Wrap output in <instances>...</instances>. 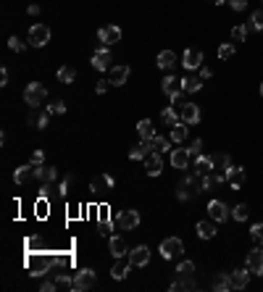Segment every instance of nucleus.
Returning a JSON list of instances; mask_svg holds the SVG:
<instances>
[{
	"instance_id": "423d86ee",
	"label": "nucleus",
	"mask_w": 263,
	"mask_h": 292,
	"mask_svg": "<svg viewBox=\"0 0 263 292\" xmlns=\"http://www.w3.org/2000/svg\"><path fill=\"white\" fill-rule=\"evenodd\" d=\"M50 43V29L45 24H34L29 29V45L32 48H45Z\"/></svg>"
},
{
	"instance_id": "473e14b6",
	"label": "nucleus",
	"mask_w": 263,
	"mask_h": 292,
	"mask_svg": "<svg viewBox=\"0 0 263 292\" xmlns=\"http://www.w3.org/2000/svg\"><path fill=\"white\" fill-rule=\"evenodd\" d=\"M198 237H203V239H214L216 237V226L214 221H198Z\"/></svg>"
},
{
	"instance_id": "7c9ffc66",
	"label": "nucleus",
	"mask_w": 263,
	"mask_h": 292,
	"mask_svg": "<svg viewBox=\"0 0 263 292\" xmlns=\"http://www.w3.org/2000/svg\"><path fill=\"white\" fill-rule=\"evenodd\" d=\"M187 134H190V124H184V121H179V124L171 127V140L174 142H184Z\"/></svg>"
},
{
	"instance_id": "6ab92c4d",
	"label": "nucleus",
	"mask_w": 263,
	"mask_h": 292,
	"mask_svg": "<svg viewBox=\"0 0 263 292\" xmlns=\"http://www.w3.org/2000/svg\"><path fill=\"white\" fill-rule=\"evenodd\" d=\"M226 182L232 190H242V184H245V169L242 166H232L226 171Z\"/></svg>"
},
{
	"instance_id": "5fc2aeb1",
	"label": "nucleus",
	"mask_w": 263,
	"mask_h": 292,
	"mask_svg": "<svg viewBox=\"0 0 263 292\" xmlns=\"http://www.w3.org/2000/svg\"><path fill=\"white\" fill-rule=\"evenodd\" d=\"M108 87H110V82H108V79H100L98 85H95V92H98V95H103V92H106Z\"/></svg>"
},
{
	"instance_id": "37998d69",
	"label": "nucleus",
	"mask_w": 263,
	"mask_h": 292,
	"mask_svg": "<svg viewBox=\"0 0 263 292\" xmlns=\"http://www.w3.org/2000/svg\"><path fill=\"white\" fill-rule=\"evenodd\" d=\"M45 111L50 113V116H60V113H66V103L64 100H56V103H50Z\"/></svg>"
},
{
	"instance_id": "cd10ccee",
	"label": "nucleus",
	"mask_w": 263,
	"mask_h": 292,
	"mask_svg": "<svg viewBox=\"0 0 263 292\" xmlns=\"http://www.w3.org/2000/svg\"><path fill=\"white\" fill-rule=\"evenodd\" d=\"M48 121H50V113L48 111H32V113H29V124L37 127V129H45Z\"/></svg>"
},
{
	"instance_id": "a211bd4d",
	"label": "nucleus",
	"mask_w": 263,
	"mask_h": 292,
	"mask_svg": "<svg viewBox=\"0 0 263 292\" xmlns=\"http://www.w3.org/2000/svg\"><path fill=\"white\" fill-rule=\"evenodd\" d=\"M182 66H184V69H200V66H203V53H200L198 48H190V50H184Z\"/></svg>"
},
{
	"instance_id": "e2e57ef3",
	"label": "nucleus",
	"mask_w": 263,
	"mask_h": 292,
	"mask_svg": "<svg viewBox=\"0 0 263 292\" xmlns=\"http://www.w3.org/2000/svg\"><path fill=\"white\" fill-rule=\"evenodd\" d=\"M260 98H263V82H260Z\"/></svg>"
},
{
	"instance_id": "dca6fc26",
	"label": "nucleus",
	"mask_w": 263,
	"mask_h": 292,
	"mask_svg": "<svg viewBox=\"0 0 263 292\" xmlns=\"http://www.w3.org/2000/svg\"><path fill=\"white\" fill-rule=\"evenodd\" d=\"M90 190H92V192H108V190H114V176H110V174L92 176V182H90Z\"/></svg>"
},
{
	"instance_id": "393cba45",
	"label": "nucleus",
	"mask_w": 263,
	"mask_h": 292,
	"mask_svg": "<svg viewBox=\"0 0 263 292\" xmlns=\"http://www.w3.org/2000/svg\"><path fill=\"white\" fill-rule=\"evenodd\" d=\"M250 268H240V271H232V289H245L248 287V281H250V274H248Z\"/></svg>"
},
{
	"instance_id": "412c9836",
	"label": "nucleus",
	"mask_w": 263,
	"mask_h": 292,
	"mask_svg": "<svg viewBox=\"0 0 263 292\" xmlns=\"http://www.w3.org/2000/svg\"><path fill=\"white\" fill-rule=\"evenodd\" d=\"M129 268H132V260H129V255H124V258H118L116 263H114V268H110V276H114V279H126Z\"/></svg>"
},
{
	"instance_id": "20e7f679",
	"label": "nucleus",
	"mask_w": 263,
	"mask_h": 292,
	"mask_svg": "<svg viewBox=\"0 0 263 292\" xmlns=\"http://www.w3.org/2000/svg\"><path fill=\"white\" fill-rule=\"evenodd\" d=\"M160 255H164V260H171V258H176L179 253H184V242H182L179 237H166V239H160Z\"/></svg>"
},
{
	"instance_id": "0eeeda50",
	"label": "nucleus",
	"mask_w": 263,
	"mask_h": 292,
	"mask_svg": "<svg viewBox=\"0 0 263 292\" xmlns=\"http://www.w3.org/2000/svg\"><path fill=\"white\" fill-rule=\"evenodd\" d=\"M98 40H100L106 48H108V45H116V43H121V29H118L116 24H106V27L98 29Z\"/></svg>"
},
{
	"instance_id": "ddd939ff",
	"label": "nucleus",
	"mask_w": 263,
	"mask_h": 292,
	"mask_svg": "<svg viewBox=\"0 0 263 292\" xmlns=\"http://www.w3.org/2000/svg\"><path fill=\"white\" fill-rule=\"evenodd\" d=\"M129 74H132L129 66H124V64H121V66H114V69H110V74H108V82H110L114 87H121V85H126Z\"/></svg>"
},
{
	"instance_id": "052dcab7",
	"label": "nucleus",
	"mask_w": 263,
	"mask_h": 292,
	"mask_svg": "<svg viewBox=\"0 0 263 292\" xmlns=\"http://www.w3.org/2000/svg\"><path fill=\"white\" fill-rule=\"evenodd\" d=\"M40 197H50V184H45L42 190H40Z\"/></svg>"
},
{
	"instance_id": "72a5a7b5",
	"label": "nucleus",
	"mask_w": 263,
	"mask_h": 292,
	"mask_svg": "<svg viewBox=\"0 0 263 292\" xmlns=\"http://www.w3.org/2000/svg\"><path fill=\"white\" fill-rule=\"evenodd\" d=\"M137 132H140V137L142 140H150V137H156V129H153V121L150 119H142L137 124Z\"/></svg>"
},
{
	"instance_id": "4c0bfd02",
	"label": "nucleus",
	"mask_w": 263,
	"mask_h": 292,
	"mask_svg": "<svg viewBox=\"0 0 263 292\" xmlns=\"http://www.w3.org/2000/svg\"><path fill=\"white\" fill-rule=\"evenodd\" d=\"M248 29H252V32H263V8L252 11V16H250V27H248Z\"/></svg>"
},
{
	"instance_id": "49530a36",
	"label": "nucleus",
	"mask_w": 263,
	"mask_h": 292,
	"mask_svg": "<svg viewBox=\"0 0 263 292\" xmlns=\"http://www.w3.org/2000/svg\"><path fill=\"white\" fill-rule=\"evenodd\" d=\"M56 284H58V287H64V289H74V276H68V274H58Z\"/></svg>"
},
{
	"instance_id": "c756f323",
	"label": "nucleus",
	"mask_w": 263,
	"mask_h": 292,
	"mask_svg": "<svg viewBox=\"0 0 263 292\" xmlns=\"http://www.w3.org/2000/svg\"><path fill=\"white\" fill-rule=\"evenodd\" d=\"M210 158H214V171H229L232 169V158L226 153H214Z\"/></svg>"
},
{
	"instance_id": "13d9d810",
	"label": "nucleus",
	"mask_w": 263,
	"mask_h": 292,
	"mask_svg": "<svg viewBox=\"0 0 263 292\" xmlns=\"http://www.w3.org/2000/svg\"><path fill=\"white\" fill-rule=\"evenodd\" d=\"M42 292H53V289H58V284L56 281H42V287H40Z\"/></svg>"
},
{
	"instance_id": "c85d7f7f",
	"label": "nucleus",
	"mask_w": 263,
	"mask_h": 292,
	"mask_svg": "<svg viewBox=\"0 0 263 292\" xmlns=\"http://www.w3.org/2000/svg\"><path fill=\"white\" fill-rule=\"evenodd\" d=\"M208 171H214V158L200 153L195 158V174H208Z\"/></svg>"
},
{
	"instance_id": "0e129e2a",
	"label": "nucleus",
	"mask_w": 263,
	"mask_h": 292,
	"mask_svg": "<svg viewBox=\"0 0 263 292\" xmlns=\"http://www.w3.org/2000/svg\"><path fill=\"white\" fill-rule=\"evenodd\" d=\"M260 242H263V237H260Z\"/></svg>"
},
{
	"instance_id": "c03bdc74",
	"label": "nucleus",
	"mask_w": 263,
	"mask_h": 292,
	"mask_svg": "<svg viewBox=\"0 0 263 292\" xmlns=\"http://www.w3.org/2000/svg\"><path fill=\"white\" fill-rule=\"evenodd\" d=\"M248 213H250V208H248L245 203L234 205V211H232V216H234V221H245V218H248Z\"/></svg>"
},
{
	"instance_id": "79ce46f5",
	"label": "nucleus",
	"mask_w": 263,
	"mask_h": 292,
	"mask_svg": "<svg viewBox=\"0 0 263 292\" xmlns=\"http://www.w3.org/2000/svg\"><path fill=\"white\" fill-rule=\"evenodd\" d=\"M232 40H234V43H245V40H248V27L237 24L234 29H232Z\"/></svg>"
},
{
	"instance_id": "5701e85b",
	"label": "nucleus",
	"mask_w": 263,
	"mask_h": 292,
	"mask_svg": "<svg viewBox=\"0 0 263 292\" xmlns=\"http://www.w3.org/2000/svg\"><path fill=\"white\" fill-rule=\"evenodd\" d=\"M171 166H174V169H187V166H190V153H187V148L171 150Z\"/></svg>"
},
{
	"instance_id": "6e6552de",
	"label": "nucleus",
	"mask_w": 263,
	"mask_h": 292,
	"mask_svg": "<svg viewBox=\"0 0 263 292\" xmlns=\"http://www.w3.org/2000/svg\"><path fill=\"white\" fill-rule=\"evenodd\" d=\"M90 287H95V271L92 268H79V274L74 276V292H84Z\"/></svg>"
},
{
	"instance_id": "f8f14e48",
	"label": "nucleus",
	"mask_w": 263,
	"mask_h": 292,
	"mask_svg": "<svg viewBox=\"0 0 263 292\" xmlns=\"http://www.w3.org/2000/svg\"><path fill=\"white\" fill-rule=\"evenodd\" d=\"M129 260H132V266H148L150 263V247L148 245H137L134 250H129Z\"/></svg>"
},
{
	"instance_id": "a878e982",
	"label": "nucleus",
	"mask_w": 263,
	"mask_h": 292,
	"mask_svg": "<svg viewBox=\"0 0 263 292\" xmlns=\"http://www.w3.org/2000/svg\"><path fill=\"white\" fill-rule=\"evenodd\" d=\"M37 179L45 182V184L56 182L58 179V169H53V166H37Z\"/></svg>"
},
{
	"instance_id": "603ef678",
	"label": "nucleus",
	"mask_w": 263,
	"mask_h": 292,
	"mask_svg": "<svg viewBox=\"0 0 263 292\" xmlns=\"http://www.w3.org/2000/svg\"><path fill=\"white\" fill-rule=\"evenodd\" d=\"M29 163L42 166V163H45V153H42V150H34V153H32V161H29Z\"/></svg>"
},
{
	"instance_id": "e433bc0d",
	"label": "nucleus",
	"mask_w": 263,
	"mask_h": 292,
	"mask_svg": "<svg viewBox=\"0 0 263 292\" xmlns=\"http://www.w3.org/2000/svg\"><path fill=\"white\" fill-rule=\"evenodd\" d=\"M214 289H216V292L232 289V276H229V274H218V276L214 279Z\"/></svg>"
},
{
	"instance_id": "1a4fd4ad",
	"label": "nucleus",
	"mask_w": 263,
	"mask_h": 292,
	"mask_svg": "<svg viewBox=\"0 0 263 292\" xmlns=\"http://www.w3.org/2000/svg\"><path fill=\"white\" fill-rule=\"evenodd\" d=\"M56 263V258L53 255H48V258H42V255H37V258H29V271H32V276H45V271Z\"/></svg>"
},
{
	"instance_id": "6e6d98bb",
	"label": "nucleus",
	"mask_w": 263,
	"mask_h": 292,
	"mask_svg": "<svg viewBox=\"0 0 263 292\" xmlns=\"http://www.w3.org/2000/svg\"><path fill=\"white\" fill-rule=\"evenodd\" d=\"M68 184H72V176H66V179L60 182V187H58V195H66V192H68Z\"/></svg>"
},
{
	"instance_id": "b1692460",
	"label": "nucleus",
	"mask_w": 263,
	"mask_h": 292,
	"mask_svg": "<svg viewBox=\"0 0 263 292\" xmlns=\"http://www.w3.org/2000/svg\"><path fill=\"white\" fill-rule=\"evenodd\" d=\"M156 64H158V69H174L176 66V53L174 50H160L158 53V58H156Z\"/></svg>"
},
{
	"instance_id": "3c124183",
	"label": "nucleus",
	"mask_w": 263,
	"mask_h": 292,
	"mask_svg": "<svg viewBox=\"0 0 263 292\" xmlns=\"http://www.w3.org/2000/svg\"><path fill=\"white\" fill-rule=\"evenodd\" d=\"M114 224H116V221H108V218H103V221H100V234L110 237V232H114Z\"/></svg>"
},
{
	"instance_id": "a19ab883",
	"label": "nucleus",
	"mask_w": 263,
	"mask_h": 292,
	"mask_svg": "<svg viewBox=\"0 0 263 292\" xmlns=\"http://www.w3.org/2000/svg\"><path fill=\"white\" fill-rule=\"evenodd\" d=\"M176 274L179 276H192L195 274V263H192V260H182V263L176 266Z\"/></svg>"
},
{
	"instance_id": "4d7b16f0",
	"label": "nucleus",
	"mask_w": 263,
	"mask_h": 292,
	"mask_svg": "<svg viewBox=\"0 0 263 292\" xmlns=\"http://www.w3.org/2000/svg\"><path fill=\"white\" fill-rule=\"evenodd\" d=\"M210 77H214V71H210L208 66H200V79L206 82V79H210Z\"/></svg>"
},
{
	"instance_id": "8fccbe9b",
	"label": "nucleus",
	"mask_w": 263,
	"mask_h": 292,
	"mask_svg": "<svg viewBox=\"0 0 263 292\" xmlns=\"http://www.w3.org/2000/svg\"><path fill=\"white\" fill-rule=\"evenodd\" d=\"M250 237L260 242V237H263V221H258V224H252V226H250Z\"/></svg>"
},
{
	"instance_id": "2f4dec72",
	"label": "nucleus",
	"mask_w": 263,
	"mask_h": 292,
	"mask_svg": "<svg viewBox=\"0 0 263 292\" xmlns=\"http://www.w3.org/2000/svg\"><path fill=\"white\" fill-rule=\"evenodd\" d=\"M200 87H203V79H200V77H184V79H182V90L190 92V95L200 92Z\"/></svg>"
},
{
	"instance_id": "58836bf2",
	"label": "nucleus",
	"mask_w": 263,
	"mask_h": 292,
	"mask_svg": "<svg viewBox=\"0 0 263 292\" xmlns=\"http://www.w3.org/2000/svg\"><path fill=\"white\" fill-rule=\"evenodd\" d=\"M150 148H153V153H166L168 150V140L166 137H150Z\"/></svg>"
},
{
	"instance_id": "7ed1b4c3",
	"label": "nucleus",
	"mask_w": 263,
	"mask_h": 292,
	"mask_svg": "<svg viewBox=\"0 0 263 292\" xmlns=\"http://www.w3.org/2000/svg\"><path fill=\"white\" fill-rule=\"evenodd\" d=\"M45 98H48V87H45V85H40V82H32V85H26V90H24V103H26V106L37 108Z\"/></svg>"
},
{
	"instance_id": "f03ea898",
	"label": "nucleus",
	"mask_w": 263,
	"mask_h": 292,
	"mask_svg": "<svg viewBox=\"0 0 263 292\" xmlns=\"http://www.w3.org/2000/svg\"><path fill=\"white\" fill-rule=\"evenodd\" d=\"M160 90H164V95L171 100V103H182V95H184V90H182V79H176V77H164V82H160ZM182 108V106H179Z\"/></svg>"
},
{
	"instance_id": "864d4df0",
	"label": "nucleus",
	"mask_w": 263,
	"mask_h": 292,
	"mask_svg": "<svg viewBox=\"0 0 263 292\" xmlns=\"http://www.w3.org/2000/svg\"><path fill=\"white\" fill-rule=\"evenodd\" d=\"M226 3L234 8V11H245V8H248V0H226Z\"/></svg>"
},
{
	"instance_id": "aec40b11",
	"label": "nucleus",
	"mask_w": 263,
	"mask_h": 292,
	"mask_svg": "<svg viewBox=\"0 0 263 292\" xmlns=\"http://www.w3.org/2000/svg\"><path fill=\"white\" fill-rule=\"evenodd\" d=\"M208 213L214 221H226V216H229V208L221 203V200H210L208 203Z\"/></svg>"
},
{
	"instance_id": "9b49d317",
	"label": "nucleus",
	"mask_w": 263,
	"mask_h": 292,
	"mask_svg": "<svg viewBox=\"0 0 263 292\" xmlns=\"http://www.w3.org/2000/svg\"><path fill=\"white\" fill-rule=\"evenodd\" d=\"M179 119L192 127V124H200V119H203V116H200V108L195 106V103H184V106L179 108Z\"/></svg>"
},
{
	"instance_id": "2eb2a0df",
	"label": "nucleus",
	"mask_w": 263,
	"mask_h": 292,
	"mask_svg": "<svg viewBox=\"0 0 263 292\" xmlns=\"http://www.w3.org/2000/svg\"><path fill=\"white\" fill-rule=\"evenodd\" d=\"M110 61H114L110 50H108V48H100V50H95V53H92V69L106 71V69L110 66Z\"/></svg>"
},
{
	"instance_id": "f257e3e1",
	"label": "nucleus",
	"mask_w": 263,
	"mask_h": 292,
	"mask_svg": "<svg viewBox=\"0 0 263 292\" xmlns=\"http://www.w3.org/2000/svg\"><path fill=\"white\" fill-rule=\"evenodd\" d=\"M200 176L203 174H187L184 179L179 182V187H176V197L179 200H192V197H198L200 192H203V182H200Z\"/></svg>"
},
{
	"instance_id": "4be33fe9",
	"label": "nucleus",
	"mask_w": 263,
	"mask_h": 292,
	"mask_svg": "<svg viewBox=\"0 0 263 292\" xmlns=\"http://www.w3.org/2000/svg\"><path fill=\"white\" fill-rule=\"evenodd\" d=\"M150 153H153V148H150V140H142L140 145H134V148L129 150V158L132 161H145Z\"/></svg>"
},
{
	"instance_id": "ea45409f",
	"label": "nucleus",
	"mask_w": 263,
	"mask_h": 292,
	"mask_svg": "<svg viewBox=\"0 0 263 292\" xmlns=\"http://www.w3.org/2000/svg\"><path fill=\"white\" fill-rule=\"evenodd\" d=\"M168 289H171V292H174V289H195V281H192L190 276H182V279H176V281H171Z\"/></svg>"
},
{
	"instance_id": "39448f33",
	"label": "nucleus",
	"mask_w": 263,
	"mask_h": 292,
	"mask_svg": "<svg viewBox=\"0 0 263 292\" xmlns=\"http://www.w3.org/2000/svg\"><path fill=\"white\" fill-rule=\"evenodd\" d=\"M114 221H116V226H121V229H137L140 226V211H134V208H129V211H118L116 216H114Z\"/></svg>"
},
{
	"instance_id": "c9c22d12",
	"label": "nucleus",
	"mask_w": 263,
	"mask_h": 292,
	"mask_svg": "<svg viewBox=\"0 0 263 292\" xmlns=\"http://www.w3.org/2000/svg\"><path fill=\"white\" fill-rule=\"evenodd\" d=\"M160 119H164L166 127H174V124L182 121V119H179V113H176V108H164V111H160Z\"/></svg>"
},
{
	"instance_id": "f3484780",
	"label": "nucleus",
	"mask_w": 263,
	"mask_h": 292,
	"mask_svg": "<svg viewBox=\"0 0 263 292\" xmlns=\"http://www.w3.org/2000/svg\"><path fill=\"white\" fill-rule=\"evenodd\" d=\"M164 171V158H160V153H150L145 158V174L148 176H158Z\"/></svg>"
},
{
	"instance_id": "09e8293b",
	"label": "nucleus",
	"mask_w": 263,
	"mask_h": 292,
	"mask_svg": "<svg viewBox=\"0 0 263 292\" xmlns=\"http://www.w3.org/2000/svg\"><path fill=\"white\" fill-rule=\"evenodd\" d=\"M8 48H11L14 53H22V50L26 48V43H22L18 37H11V40H8Z\"/></svg>"
},
{
	"instance_id": "de8ad7c7",
	"label": "nucleus",
	"mask_w": 263,
	"mask_h": 292,
	"mask_svg": "<svg viewBox=\"0 0 263 292\" xmlns=\"http://www.w3.org/2000/svg\"><path fill=\"white\" fill-rule=\"evenodd\" d=\"M187 153H190V158H198V155L203 153V140H192L190 148H187Z\"/></svg>"
},
{
	"instance_id": "bb28decb",
	"label": "nucleus",
	"mask_w": 263,
	"mask_h": 292,
	"mask_svg": "<svg viewBox=\"0 0 263 292\" xmlns=\"http://www.w3.org/2000/svg\"><path fill=\"white\" fill-rule=\"evenodd\" d=\"M108 247H110V255H116V258H124V255H129L126 242H124V239H121V237H110Z\"/></svg>"
},
{
	"instance_id": "a18cd8bd",
	"label": "nucleus",
	"mask_w": 263,
	"mask_h": 292,
	"mask_svg": "<svg viewBox=\"0 0 263 292\" xmlns=\"http://www.w3.org/2000/svg\"><path fill=\"white\" fill-rule=\"evenodd\" d=\"M234 53H237V48H234V45H229V43H224V45L218 48V58H221V61L232 58V56H234Z\"/></svg>"
},
{
	"instance_id": "bf43d9fd",
	"label": "nucleus",
	"mask_w": 263,
	"mask_h": 292,
	"mask_svg": "<svg viewBox=\"0 0 263 292\" xmlns=\"http://www.w3.org/2000/svg\"><path fill=\"white\" fill-rule=\"evenodd\" d=\"M8 85V69H0V87Z\"/></svg>"
},
{
	"instance_id": "f704fd0d",
	"label": "nucleus",
	"mask_w": 263,
	"mask_h": 292,
	"mask_svg": "<svg viewBox=\"0 0 263 292\" xmlns=\"http://www.w3.org/2000/svg\"><path fill=\"white\" fill-rule=\"evenodd\" d=\"M56 77H58V82H64V85H72V82L76 79V71H74L72 66H60V69L56 71Z\"/></svg>"
},
{
	"instance_id": "9d476101",
	"label": "nucleus",
	"mask_w": 263,
	"mask_h": 292,
	"mask_svg": "<svg viewBox=\"0 0 263 292\" xmlns=\"http://www.w3.org/2000/svg\"><path fill=\"white\" fill-rule=\"evenodd\" d=\"M248 268H250V274L263 276V247L248 250Z\"/></svg>"
},
{
	"instance_id": "680f3d73",
	"label": "nucleus",
	"mask_w": 263,
	"mask_h": 292,
	"mask_svg": "<svg viewBox=\"0 0 263 292\" xmlns=\"http://www.w3.org/2000/svg\"><path fill=\"white\" fill-rule=\"evenodd\" d=\"M214 3H216V6H221V3H226V0H214Z\"/></svg>"
},
{
	"instance_id": "4468645a",
	"label": "nucleus",
	"mask_w": 263,
	"mask_h": 292,
	"mask_svg": "<svg viewBox=\"0 0 263 292\" xmlns=\"http://www.w3.org/2000/svg\"><path fill=\"white\" fill-rule=\"evenodd\" d=\"M37 176V166L34 163H24V166H18V169L14 171V182L16 184H26L29 179H34Z\"/></svg>"
}]
</instances>
